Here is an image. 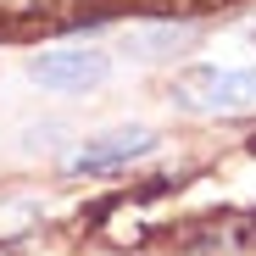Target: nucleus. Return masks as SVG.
<instances>
[{
    "label": "nucleus",
    "mask_w": 256,
    "mask_h": 256,
    "mask_svg": "<svg viewBox=\"0 0 256 256\" xmlns=\"http://www.w3.org/2000/svg\"><path fill=\"white\" fill-rule=\"evenodd\" d=\"M173 106L190 117H234L256 106V67H184L173 78Z\"/></svg>",
    "instance_id": "1"
},
{
    "label": "nucleus",
    "mask_w": 256,
    "mask_h": 256,
    "mask_svg": "<svg viewBox=\"0 0 256 256\" xmlns=\"http://www.w3.org/2000/svg\"><path fill=\"white\" fill-rule=\"evenodd\" d=\"M156 150V134L150 128H106V134L84 140L72 156H67V173H117V167L140 162Z\"/></svg>",
    "instance_id": "2"
},
{
    "label": "nucleus",
    "mask_w": 256,
    "mask_h": 256,
    "mask_svg": "<svg viewBox=\"0 0 256 256\" xmlns=\"http://www.w3.org/2000/svg\"><path fill=\"white\" fill-rule=\"evenodd\" d=\"M112 62L100 50H45L28 62V78L45 84V90H62V95H78V90H95V84H106Z\"/></svg>",
    "instance_id": "3"
},
{
    "label": "nucleus",
    "mask_w": 256,
    "mask_h": 256,
    "mask_svg": "<svg viewBox=\"0 0 256 256\" xmlns=\"http://www.w3.org/2000/svg\"><path fill=\"white\" fill-rule=\"evenodd\" d=\"M50 12V0H0V17H39Z\"/></svg>",
    "instance_id": "4"
}]
</instances>
